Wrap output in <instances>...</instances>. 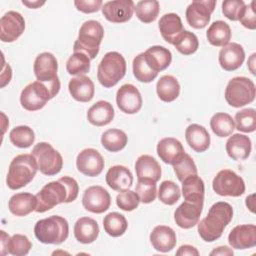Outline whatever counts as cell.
<instances>
[{
    "mask_svg": "<svg viewBox=\"0 0 256 256\" xmlns=\"http://www.w3.org/2000/svg\"><path fill=\"white\" fill-rule=\"evenodd\" d=\"M79 194L77 181L69 176H64L57 181L46 184L40 192L36 194L37 213H44L61 203H71L75 201Z\"/></svg>",
    "mask_w": 256,
    "mask_h": 256,
    "instance_id": "6da1fadb",
    "label": "cell"
},
{
    "mask_svg": "<svg viewBox=\"0 0 256 256\" xmlns=\"http://www.w3.org/2000/svg\"><path fill=\"white\" fill-rule=\"evenodd\" d=\"M233 219V208L227 202H216L209 209L208 215L198 222V233L208 243L218 240Z\"/></svg>",
    "mask_w": 256,
    "mask_h": 256,
    "instance_id": "7a4b0ae2",
    "label": "cell"
},
{
    "mask_svg": "<svg viewBox=\"0 0 256 256\" xmlns=\"http://www.w3.org/2000/svg\"><path fill=\"white\" fill-rule=\"evenodd\" d=\"M38 165L32 154L16 156L10 163L6 183L11 190H19L28 185L36 176Z\"/></svg>",
    "mask_w": 256,
    "mask_h": 256,
    "instance_id": "3957f363",
    "label": "cell"
},
{
    "mask_svg": "<svg viewBox=\"0 0 256 256\" xmlns=\"http://www.w3.org/2000/svg\"><path fill=\"white\" fill-rule=\"evenodd\" d=\"M34 233L38 241L43 244L59 245L65 242L69 236V224L61 216H50L35 224Z\"/></svg>",
    "mask_w": 256,
    "mask_h": 256,
    "instance_id": "277c9868",
    "label": "cell"
},
{
    "mask_svg": "<svg viewBox=\"0 0 256 256\" xmlns=\"http://www.w3.org/2000/svg\"><path fill=\"white\" fill-rule=\"evenodd\" d=\"M103 38L104 28L101 23L95 20H88L82 24L73 50L74 52H82L93 60L99 53Z\"/></svg>",
    "mask_w": 256,
    "mask_h": 256,
    "instance_id": "5b68a950",
    "label": "cell"
},
{
    "mask_svg": "<svg viewBox=\"0 0 256 256\" xmlns=\"http://www.w3.org/2000/svg\"><path fill=\"white\" fill-rule=\"evenodd\" d=\"M127 71L125 58L118 52H108L98 66L97 78L105 88H112L124 78Z\"/></svg>",
    "mask_w": 256,
    "mask_h": 256,
    "instance_id": "8992f818",
    "label": "cell"
},
{
    "mask_svg": "<svg viewBox=\"0 0 256 256\" xmlns=\"http://www.w3.org/2000/svg\"><path fill=\"white\" fill-rule=\"evenodd\" d=\"M58 61L56 57L49 52H43L39 54L34 62V74L37 81L47 85L53 97H55L61 88V83L57 75Z\"/></svg>",
    "mask_w": 256,
    "mask_h": 256,
    "instance_id": "52a82bcc",
    "label": "cell"
},
{
    "mask_svg": "<svg viewBox=\"0 0 256 256\" xmlns=\"http://www.w3.org/2000/svg\"><path fill=\"white\" fill-rule=\"evenodd\" d=\"M256 88L254 82L247 77L232 78L225 90V99L227 103L234 108H240L255 100Z\"/></svg>",
    "mask_w": 256,
    "mask_h": 256,
    "instance_id": "ba28073f",
    "label": "cell"
},
{
    "mask_svg": "<svg viewBox=\"0 0 256 256\" xmlns=\"http://www.w3.org/2000/svg\"><path fill=\"white\" fill-rule=\"evenodd\" d=\"M31 154L36 159L38 170L46 176L57 175L63 168L62 155L47 142L36 144Z\"/></svg>",
    "mask_w": 256,
    "mask_h": 256,
    "instance_id": "9c48e42d",
    "label": "cell"
},
{
    "mask_svg": "<svg viewBox=\"0 0 256 256\" xmlns=\"http://www.w3.org/2000/svg\"><path fill=\"white\" fill-rule=\"evenodd\" d=\"M50 88L42 82L35 81L28 84L21 92L20 102L22 107L30 112L41 110L47 102L53 99Z\"/></svg>",
    "mask_w": 256,
    "mask_h": 256,
    "instance_id": "30bf717a",
    "label": "cell"
},
{
    "mask_svg": "<svg viewBox=\"0 0 256 256\" xmlns=\"http://www.w3.org/2000/svg\"><path fill=\"white\" fill-rule=\"evenodd\" d=\"M212 187L216 194L229 197H240L246 190L243 178L229 169L218 172L213 179Z\"/></svg>",
    "mask_w": 256,
    "mask_h": 256,
    "instance_id": "8fae6325",
    "label": "cell"
},
{
    "mask_svg": "<svg viewBox=\"0 0 256 256\" xmlns=\"http://www.w3.org/2000/svg\"><path fill=\"white\" fill-rule=\"evenodd\" d=\"M216 4L217 1L215 0L193 1L186 10L188 24L194 29L205 28L211 20V15L215 10Z\"/></svg>",
    "mask_w": 256,
    "mask_h": 256,
    "instance_id": "7c38bea8",
    "label": "cell"
},
{
    "mask_svg": "<svg viewBox=\"0 0 256 256\" xmlns=\"http://www.w3.org/2000/svg\"><path fill=\"white\" fill-rule=\"evenodd\" d=\"M83 207L94 214H102L111 206V196L102 186H91L87 188L82 198Z\"/></svg>",
    "mask_w": 256,
    "mask_h": 256,
    "instance_id": "4fadbf2b",
    "label": "cell"
},
{
    "mask_svg": "<svg viewBox=\"0 0 256 256\" xmlns=\"http://www.w3.org/2000/svg\"><path fill=\"white\" fill-rule=\"evenodd\" d=\"M25 30V19L16 11H9L0 20V39L5 43L16 41Z\"/></svg>",
    "mask_w": 256,
    "mask_h": 256,
    "instance_id": "5bb4252c",
    "label": "cell"
},
{
    "mask_svg": "<svg viewBox=\"0 0 256 256\" xmlns=\"http://www.w3.org/2000/svg\"><path fill=\"white\" fill-rule=\"evenodd\" d=\"M116 103L118 108L125 114L138 113L143 105L140 91L133 84L122 85L116 94Z\"/></svg>",
    "mask_w": 256,
    "mask_h": 256,
    "instance_id": "9a60e30c",
    "label": "cell"
},
{
    "mask_svg": "<svg viewBox=\"0 0 256 256\" xmlns=\"http://www.w3.org/2000/svg\"><path fill=\"white\" fill-rule=\"evenodd\" d=\"M76 166L80 173L88 177L99 176L105 166L102 155L93 148L82 150L76 159Z\"/></svg>",
    "mask_w": 256,
    "mask_h": 256,
    "instance_id": "2e32d148",
    "label": "cell"
},
{
    "mask_svg": "<svg viewBox=\"0 0 256 256\" xmlns=\"http://www.w3.org/2000/svg\"><path fill=\"white\" fill-rule=\"evenodd\" d=\"M135 11V4L132 0L108 1L102 6V14L111 23L128 22Z\"/></svg>",
    "mask_w": 256,
    "mask_h": 256,
    "instance_id": "e0dca14e",
    "label": "cell"
},
{
    "mask_svg": "<svg viewBox=\"0 0 256 256\" xmlns=\"http://www.w3.org/2000/svg\"><path fill=\"white\" fill-rule=\"evenodd\" d=\"M204 203L184 201L175 211L174 219L182 229H190L196 226L200 220Z\"/></svg>",
    "mask_w": 256,
    "mask_h": 256,
    "instance_id": "ac0fdd59",
    "label": "cell"
},
{
    "mask_svg": "<svg viewBox=\"0 0 256 256\" xmlns=\"http://www.w3.org/2000/svg\"><path fill=\"white\" fill-rule=\"evenodd\" d=\"M230 246L237 250H245L256 246V226L253 224L238 225L228 236Z\"/></svg>",
    "mask_w": 256,
    "mask_h": 256,
    "instance_id": "d6986e66",
    "label": "cell"
},
{
    "mask_svg": "<svg viewBox=\"0 0 256 256\" xmlns=\"http://www.w3.org/2000/svg\"><path fill=\"white\" fill-rule=\"evenodd\" d=\"M245 61L244 48L238 43H228L219 52V63L225 71L239 69Z\"/></svg>",
    "mask_w": 256,
    "mask_h": 256,
    "instance_id": "ffe728a7",
    "label": "cell"
},
{
    "mask_svg": "<svg viewBox=\"0 0 256 256\" xmlns=\"http://www.w3.org/2000/svg\"><path fill=\"white\" fill-rule=\"evenodd\" d=\"M150 241L153 248L162 253L172 251L177 243V237L175 231L165 225L156 226L150 234Z\"/></svg>",
    "mask_w": 256,
    "mask_h": 256,
    "instance_id": "44dd1931",
    "label": "cell"
},
{
    "mask_svg": "<svg viewBox=\"0 0 256 256\" xmlns=\"http://www.w3.org/2000/svg\"><path fill=\"white\" fill-rule=\"evenodd\" d=\"M157 154L164 163L173 166L184 156L185 150L178 139L167 137L159 141Z\"/></svg>",
    "mask_w": 256,
    "mask_h": 256,
    "instance_id": "7402d4cb",
    "label": "cell"
},
{
    "mask_svg": "<svg viewBox=\"0 0 256 256\" xmlns=\"http://www.w3.org/2000/svg\"><path fill=\"white\" fill-rule=\"evenodd\" d=\"M133 180L131 171L122 165L112 166L106 174L107 185L118 192L129 190L133 185Z\"/></svg>",
    "mask_w": 256,
    "mask_h": 256,
    "instance_id": "603a6c76",
    "label": "cell"
},
{
    "mask_svg": "<svg viewBox=\"0 0 256 256\" xmlns=\"http://www.w3.org/2000/svg\"><path fill=\"white\" fill-rule=\"evenodd\" d=\"M68 89L72 98L82 103L90 102L95 95V85L85 75L72 78L68 84Z\"/></svg>",
    "mask_w": 256,
    "mask_h": 256,
    "instance_id": "cb8c5ba5",
    "label": "cell"
},
{
    "mask_svg": "<svg viewBox=\"0 0 256 256\" xmlns=\"http://www.w3.org/2000/svg\"><path fill=\"white\" fill-rule=\"evenodd\" d=\"M252 150V143L248 136L243 134H234L226 142V152L228 156L235 160H246Z\"/></svg>",
    "mask_w": 256,
    "mask_h": 256,
    "instance_id": "d4e9b609",
    "label": "cell"
},
{
    "mask_svg": "<svg viewBox=\"0 0 256 256\" xmlns=\"http://www.w3.org/2000/svg\"><path fill=\"white\" fill-rule=\"evenodd\" d=\"M115 116V111L111 103L101 100L90 107L87 112V119L90 124L102 127L110 124Z\"/></svg>",
    "mask_w": 256,
    "mask_h": 256,
    "instance_id": "484cf974",
    "label": "cell"
},
{
    "mask_svg": "<svg viewBox=\"0 0 256 256\" xmlns=\"http://www.w3.org/2000/svg\"><path fill=\"white\" fill-rule=\"evenodd\" d=\"M185 138L188 145L197 153L208 150L211 143V137L205 127L199 124H191L185 131Z\"/></svg>",
    "mask_w": 256,
    "mask_h": 256,
    "instance_id": "4316f807",
    "label": "cell"
},
{
    "mask_svg": "<svg viewBox=\"0 0 256 256\" xmlns=\"http://www.w3.org/2000/svg\"><path fill=\"white\" fill-rule=\"evenodd\" d=\"M135 170L138 180L147 179L158 182L162 175L161 166L158 161L150 155L140 156L135 163Z\"/></svg>",
    "mask_w": 256,
    "mask_h": 256,
    "instance_id": "83f0119b",
    "label": "cell"
},
{
    "mask_svg": "<svg viewBox=\"0 0 256 256\" xmlns=\"http://www.w3.org/2000/svg\"><path fill=\"white\" fill-rule=\"evenodd\" d=\"M159 30L163 39L173 45L178 36L184 31V27L179 15L168 13L160 18Z\"/></svg>",
    "mask_w": 256,
    "mask_h": 256,
    "instance_id": "f1b7e54d",
    "label": "cell"
},
{
    "mask_svg": "<svg viewBox=\"0 0 256 256\" xmlns=\"http://www.w3.org/2000/svg\"><path fill=\"white\" fill-rule=\"evenodd\" d=\"M144 57L153 71L159 73L167 69L172 62V53L163 46H152L144 52Z\"/></svg>",
    "mask_w": 256,
    "mask_h": 256,
    "instance_id": "f546056e",
    "label": "cell"
},
{
    "mask_svg": "<svg viewBox=\"0 0 256 256\" xmlns=\"http://www.w3.org/2000/svg\"><path fill=\"white\" fill-rule=\"evenodd\" d=\"M99 225L96 220L90 217H82L77 220L74 226V235L78 242L91 244L99 236Z\"/></svg>",
    "mask_w": 256,
    "mask_h": 256,
    "instance_id": "4dcf8cb0",
    "label": "cell"
},
{
    "mask_svg": "<svg viewBox=\"0 0 256 256\" xmlns=\"http://www.w3.org/2000/svg\"><path fill=\"white\" fill-rule=\"evenodd\" d=\"M37 207L36 195L31 193H17L13 195L8 203L10 212L18 217H24L35 211Z\"/></svg>",
    "mask_w": 256,
    "mask_h": 256,
    "instance_id": "1f68e13d",
    "label": "cell"
},
{
    "mask_svg": "<svg viewBox=\"0 0 256 256\" xmlns=\"http://www.w3.org/2000/svg\"><path fill=\"white\" fill-rule=\"evenodd\" d=\"M182 194L185 201H190L194 203H204V181L198 175L186 178L182 182Z\"/></svg>",
    "mask_w": 256,
    "mask_h": 256,
    "instance_id": "d6a6232c",
    "label": "cell"
},
{
    "mask_svg": "<svg viewBox=\"0 0 256 256\" xmlns=\"http://www.w3.org/2000/svg\"><path fill=\"white\" fill-rule=\"evenodd\" d=\"M156 91L160 100L170 103L178 98L180 94V84L174 76L164 75L158 80Z\"/></svg>",
    "mask_w": 256,
    "mask_h": 256,
    "instance_id": "836d02e7",
    "label": "cell"
},
{
    "mask_svg": "<svg viewBox=\"0 0 256 256\" xmlns=\"http://www.w3.org/2000/svg\"><path fill=\"white\" fill-rule=\"evenodd\" d=\"M208 42L215 47L226 46L232 37V32L230 26L224 21H215L211 24L207 31Z\"/></svg>",
    "mask_w": 256,
    "mask_h": 256,
    "instance_id": "e575fe53",
    "label": "cell"
},
{
    "mask_svg": "<svg viewBox=\"0 0 256 256\" xmlns=\"http://www.w3.org/2000/svg\"><path fill=\"white\" fill-rule=\"evenodd\" d=\"M128 143L126 133L120 129H109L102 134L101 144L109 152H119Z\"/></svg>",
    "mask_w": 256,
    "mask_h": 256,
    "instance_id": "d590c367",
    "label": "cell"
},
{
    "mask_svg": "<svg viewBox=\"0 0 256 256\" xmlns=\"http://www.w3.org/2000/svg\"><path fill=\"white\" fill-rule=\"evenodd\" d=\"M210 127L213 133L221 138L230 136L235 130L234 119L227 113H216L210 120Z\"/></svg>",
    "mask_w": 256,
    "mask_h": 256,
    "instance_id": "8d00e7d4",
    "label": "cell"
},
{
    "mask_svg": "<svg viewBox=\"0 0 256 256\" xmlns=\"http://www.w3.org/2000/svg\"><path fill=\"white\" fill-rule=\"evenodd\" d=\"M103 227L108 235L120 237L125 234L128 228V222L124 215L118 212H111L104 217Z\"/></svg>",
    "mask_w": 256,
    "mask_h": 256,
    "instance_id": "74e56055",
    "label": "cell"
},
{
    "mask_svg": "<svg viewBox=\"0 0 256 256\" xmlns=\"http://www.w3.org/2000/svg\"><path fill=\"white\" fill-rule=\"evenodd\" d=\"M135 12L138 19L143 23L154 22L160 12V4L155 0H142L135 6Z\"/></svg>",
    "mask_w": 256,
    "mask_h": 256,
    "instance_id": "f35d334b",
    "label": "cell"
},
{
    "mask_svg": "<svg viewBox=\"0 0 256 256\" xmlns=\"http://www.w3.org/2000/svg\"><path fill=\"white\" fill-rule=\"evenodd\" d=\"M11 143L18 148H29L35 142V133L29 126H17L9 134Z\"/></svg>",
    "mask_w": 256,
    "mask_h": 256,
    "instance_id": "ab89813d",
    "label": "cell"
},
{
    "mask_svg": "<svg viewBox=\"0 0 256 256\" xmlns=\"http://www.w3.org/2000/svg\"><path fill=\"white\" fill-rule=\"evenodd\" d=\"M90 58L82 52H74L66 63L67 72L70 75L82 76L90 71Z\"/></svg>",
    "mask_w": 256,
    "mask_h": 256,
    "instance_id": "60d3db41",
    "label": "cell"
},
{
    "mask_svg": "<svg viewBox=\"0 0 256 256\" xmlns=\"http://www.w3.org/2000/svg\"><path fill=\"white\" fill-rule=\"evenodd\" d=\"M133 74L135 78L142 83H150L155 80L158 73L153 71L145 60L144 52L137 55L133 60Z\"/></svg>",
    "mask_w": 256,
    "mask_h": 256,
    "instance_id": "b9f144b4",
    "label": "cell"
},
{
    "mask_svg": "<svg viewBox=\"0 0 256 256\" xmlns=\"http://www.w3.org/2000/svg\"><path fill=\"white\" fill-rule=\"evenodd\" d=\"M175 48L183 55H192L199 48V40L197 36L190 31L184 30L173 44Z\"/></svg>",
    "mask_w": 256,
    "mask_h": 256,
    "instance_id": "7bdbcfd3",
    "label": "cell"
},
{
    "mask_svg": "<svg viewBox=\"0 0 256 256\" xmlns=\"http://www.w3.org/2000/svg\"><path fill=\"white\" fill-rule=\"evenodd\" d=\"M235 128L244 133H252L256 130V111L253 108L240 110L235 115Z\"/></svg>",
    "mask_w": 256,
    "mask_h": 256,
    "instance_id": "ee69618b",
    "label": "cell"
},
{
    "mask_svg": "<svg viewBox=\"0 0 256 256\" xmlns=\"http://www.w3.org/2000/svg\"><path fill=\"white\" fill-rule=\"evenodd\" d=\"M180 197H181L180 188L173 181L166 180L160 184L159 191H158V198L163 204L172 206L178 202Z\"/></svg>",
    "mask_w": 256,
    "mask_h": 256,
    "instance_id": "f6af8a7d",
    "label": "cell"
},
{
    "mask_svg": "<svg viewBox=\"0 0 256 256\" xmlns=\"http://www.w3.org/2000/svg\"><path fill=\"white\" fill-rule=\"evenodd\" d=\"M173 168L180 182H183L186 178L190 176L198 175L197 166L192 157L187 153H185L184 156L175 165H173Z\"/></svg>",
    "mask_w": 256,
    "mask_h": 256,
    "instance_id": "bcb514c9",
    "label": "cell"
},
{
    "mask_svg": "<svg viewBox=\"0 0 256 256\" xmlns=\"http://www.w3.org/2000/svg\"><path fill=\"white\" fill-rule=\"evenodd\" d=\"M32 248V243L27 236L22 234L13 235L8 242V254L13 256H25Z\"/></svg>",
    "mask_w": 256,
    "mask_h": 256,
    "instance_id": "7dc6e473",
    "label": "cell"
},
{
    "mask_svg": "<svg viewBox=\"0 0 256 256\" xmlns=\"http://www.w3.org/2000/svg\"><path fill=\"white\" fill-rule=\"evenodd\" d=\"M135 192L140 198V202L144 204L152 203L157 196L156 182L147 179L138 180Z\"/></svg>",
    "mask_w": 256,
    "mask_h": 256,
    "instance_id": "c3c4849f",
    "label": "cell"
},
{
    "mask_svg": "<svg viewBox=\"0 0 256 256\" xmlns=\"http://www.w3.org/2000/svg\"><path fill=\"white\" fill-rule=\"evenodd\" d=\"M116 204L121 210L131 212L138 208L140 204V198L135 191L125 190L117 195Z\"/></svg>",
    "mask_w": 256,
    "mask_h": 256,
    "instance_id": "681fc988",
    "label": "cell"
},
{
    "mask_svg": "<svg viewBox=\"0 0 256 256\" xmlns=\"http://www.w3.org/2000/svg\"><path fill=\"white\" fill-rule=\"evenodd\" d=\"M245 6L246 4L243 0H226L222 3V12L229 20L239 21Z\"/></svg>",
    "mask_w": 256,
    "mask_h": 256,
    "instance_id": "f907efd6",
    "label": "cell"
},
{
    "mask_svg": "<svg viewBox=\"0 0 256 256\" xmlns=\"http://www.w3.org/2000/svg\"><path fill=\"white\" fill-rule=\"evenodd\" d=\"M255 2L252 1L249 5L245 6V9L239 18L240 23L247 29L255 30L256 29V14L254 8Z\"/></svg>",
    "mask_w": 256,
    "mask_h": 256,
    "instance_id": "816d5d0a",
    "label": "cell"
},
{
    "mask_svg": "<svg viewBox=\"0 0 256 256\" xmlns=\"http://www.w3.org/2000/svg\"><path fill=\"white\" fill-rule=\"evenodd\" d=\"M74 4L78 11L85 14L98 12L103 6L102 0H76L74 1Z\"/></svg>",
    "mask_w": 256,
    "mask_h": 256,
    "instance_id": "f5cc1de1",
    "label": "cell"
},
{
    "mask_svg": "<svg viewBox=\"0 0 256 256\" xmlns=\"http://www.w3.org/2000/svg\"><path fill=\"white\" fill-rule=\"evenodd\" d=\"M177 255H183V256H186V255H189V256H198L199 255V251L191 246V245H182L179 250L176 252Z\"/></svg>",
    "mask_w": 256,
    "mask_h": 256,
    "instance_id": "db71d44e",
    "label": "cell"
},
{
    "mask_svg": "<svg viewBox=\"0 0 256 256\" xmlns=\"http://www.w3.org/2000/svg\"><path fill=\"white\" fill-rule=\"evenodd\" d=\"M9 239H10L9 235L5 231L1 230V254L2 255H6L8 253L7 247H8Z\"/></svg>",
    "mask_w": 256,
    "mask_h": 256,
    "instance_id": "11a10c76",
    "label": "cell"
},
{
    "mask_svg": "<svg viewBox=\"0 0 256 256\" xmlns=\"http://www.w3.org/2000/svg\"><path fill=\"white\" fill-rule=\"evenodd\" d=\"M233 254H234L233 250H231V249H230L229 247H227V246H220V247H218L217 249L213 250V251L210 253V255H225V256H227V255L232 256Z\"/></svg>",
    "mask_w": 256,
    "mask_h": 256,
    "instance_id": "9f6ffc18",
    "label": "cell"
},
{
    "mask_svg": "<svg viewBox=\"0 0 256 256\" xmlns=\"http://www.w3.org/2000/svg\"><path fill=\"white\" fill-rule=\"evenodd\" d=\"M22 3L24 5H26L28 8L30 9H37V8H40L42 5L45 4V2H40V1H32V2H29V1H22Z\"/></svg>",
    "mask_w": 256,
    "mask_h": 256,
    "instance_id": "6f0895ef",
    "label": "cell"
},
{
    "mask_svg": "<svg viewBox=\"0 0 256 256\" xmlns=\"http://www.w3.org/2000/svg\"><path fill=\"white\" fill-rule=\"evenodd\" d=\"M253 199H254V194H251L250 196H248L246 198V205L252 213H254V200Z\"/></svg>",
    "mask_w": 256,
    "mask_h": 256,
    "instance_id": "680465c9",
    "label": "cell"
},
{
    "mask_svg": "<svg viewBox=\"0 0 256 256\" xmlns=\"http://www.w3.org/2000/svg\"><path fill=\"white\" fill-rule=\"evenodd\" d=\"M255 56H256V54L254 53V54H252V56H251V58L249 59V64H248V66H249V69H250V71H251V73L253 74V75H255V69H254V59H255Z\"/></svg>",
    "mask_w": 256,
    "mask_h": 256,
    "instance_id": "91938a15",
    "label": "cell"
}]
</instances>
